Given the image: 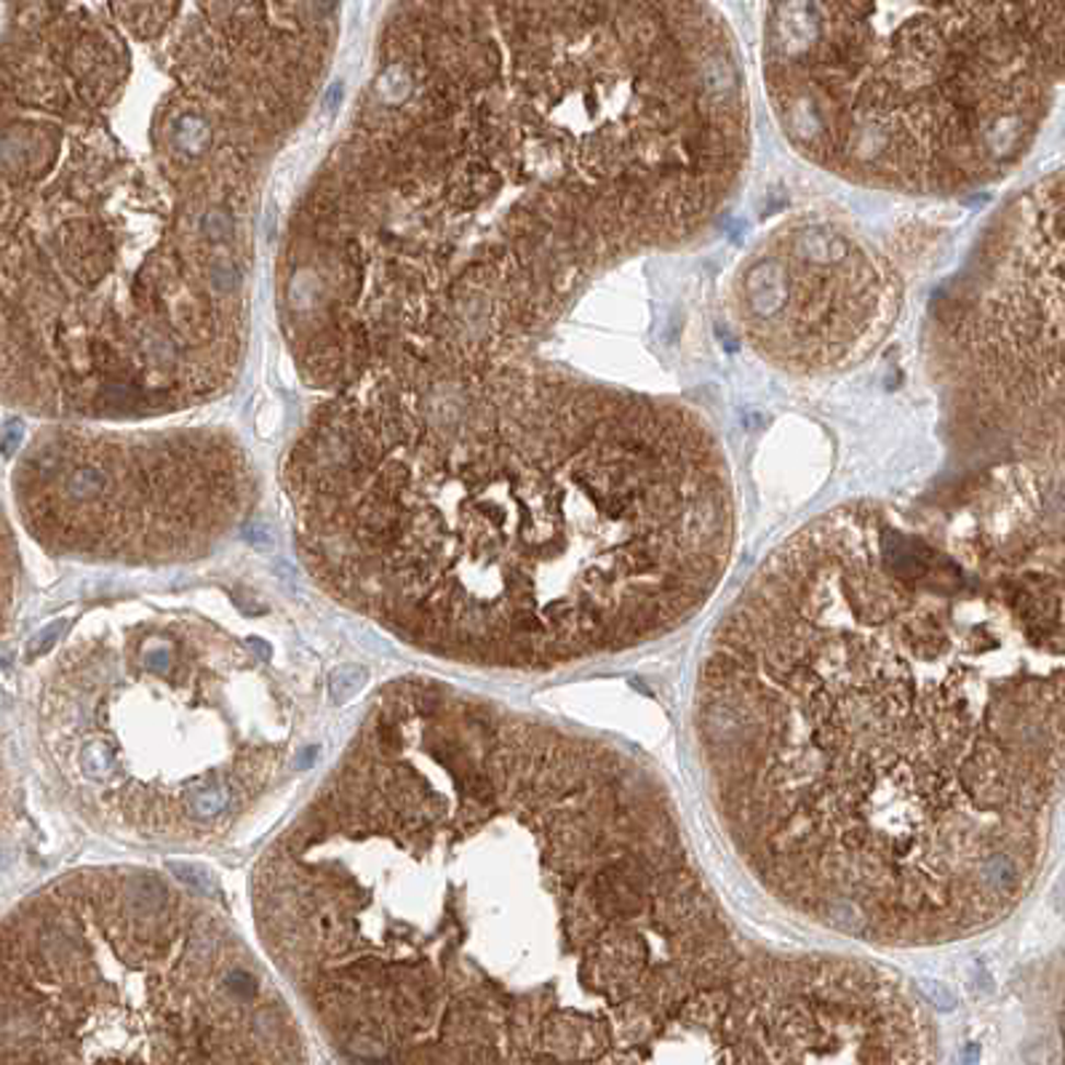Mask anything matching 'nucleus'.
I'll use <instances>...</instances> for the list:
<instances>
[{"label":"nucleus","mask_w":1065,"mask_h":1065,"mask_svg":"<svg viewBox=\"0 0 1065 1065\" xmlns=\"http://www.w3.org/2000/svg\"><path fill=\"white\" fill-rule=\"evenodd\" d=\"M695 740L799 916L873 946L1007 916L1065 783V449L790 534L710 633Z\"/></svg>","instance_id":"nucleus-1"},{"label":"nucleus","mask_w":1065,"mask_h":1065,"mask_svg":"<svg viewBox=\"0 0 1065 1065\" xmlns=\"http://www.w3.org/2000/svg\"><path fill=\"white\" fill-rule=\"evenodd\" d=\"M248 892L352 1065H617L742 959L647 766L417 675Z\"/></svg>","instance_id":"nucleus-2"},{"label":"nucleus","mask_w":1065,"mask_h":1065,"mask_svg":"<svg viewBox=\"0 0 1065 1065\" xmlns=\"http://www.w3.org/2000/svg\"><path fill=\"white\" fill-rule=\"evenodd\" d=\"M734 543L729 462L673 398L543 387L519 471L382 595L371 617L422 652L551 671L684 625Z\"/></svg>","instance_id":"nucleus-3"},{"label":"nucleus","mask_w":1065,"mask_h":1065,"mask_svg":"<svg viewBox=\"0 0 1065 1065\" xmlns=\"http://www.w3.org/2000/svg\"><path fill=\"white\" fill-rule=\"evenodd\" d=\"M761 72L814 166L953 196L1012 172L1065 83V3H775Z\"/></svg>","instance_id":"nucleus-4"},{"label":"nucleus","mask_w":1065,"mask_h":1065,"mask_svg":"<svg viewBox=\"0 0 1065 1065\" xmlns=\"http://www.w3.org/2000/svg\"><path fill=\"white\" fill-rule=\"evenodd\" d=\"M3 1065H313L294 1009L185 881L81 868L3 927Z\"/></svg>","instance_id":"nucleus-5"},{"label":"nucleus","mask_w":1065,"mask_h":1065,"mask_svg":"<svg viewBox=\"0 0 1065 1065\" xmlns=\"http://www.w3.org/2000/svg\"><path fill=\"white\" fill-rule=\"evenodd\" d=\"M35 734L78 812L139 842L222 838L300 753L265 638L190 625L76 638L40 681Z\"/></svg>","instance_id":"nucleus-6"},{"label":"nucleus","mask_w":1065,"mask_h":1065,"mask_svg":"<svg viewBox=\"0 0 1065 1065\" xmlns=\"http://www.w3.org/2000/svg\"><path fill=\"white\" fill-rule=\"evenodd\" d=\"M927 356L966 436L1065 449V166L985 224L937 297Z\"/></svg>","instance_id":"nucleus-7"},{"label":"nucleus","mask_w":1065,"mask_h":1065,"mask_svg":"<svg viewBox=\"0 0 1065 1065\" xmlns=\"http://www.w3.org/2000/svg\"><path fill=\"white\" fill-rule=\"evenodd\" d=\"M617 1065H933V1031L863 961L742 957Z\"/></svg>","instance_id":"nucleus-8"},{"label":"nucleus","mask_w":1065,"mask_h":1065,"mask_svg":"<svg viewBox=\"0 0 1065 1065\" xmlns=\"http://www.w3.org/2000/svg\"><path fill=\"white\" fill-rule=\"evenodd\" d=\"M903 286L866 233L831 215L772 228L742 257L729 310L756 356L794 377L849 371L890 334Z\"/></svg>","instance_id":"nucleus-9"},{"label":"nucleus","mask_w":1065,"mask_h":1065,"mask_svg":"<svg viewBox=\"0 0 1065 1065\" xmlns=\"http://www.w3.org/2000/svg\"><path fill=\"white\" fill-rule=\"evenodd\" d=\"M105 491V473L94 471V467H83V471L72 473L67 481V497L76 502H91Z\"/></svg>","instance_id":"nucleus-10"},{"label":"nucleus","mask_w":1065,"mask_h":1065,"mask_svg":"<svg viewBox=\"0 0 1065 1065\" xmlns=\"http://www.w3.org/2000/svg\"><path fill=\"white\" fill-rule=\"evenodd\" d=\"M239 281V267L233 262H215V267H211V283H215L217 291L235 289Z\"/></svg>","instance_id":"nucleus-11"},{"label":"nucleus","mask_w":1065,"mask_h":1065,"mask_svg":"<svg viewBox=\"0 0 1065 1065\" xmlns=\"http://www.w3.org/2000/svg\"><path fill=\"white\" fill-rule=\"evenodd\" d=\"M200 228H204V233L211 235V239H224V235L230 233V219L228 215H222V211H209V215L204 217V222H200Z\"/></svg>","instance_id":"nucleus-12"},{"label":"nucleus","mask_w":1065,"mask_h":1065,"mask_svg":"<svg viewBox=\"0 0 1065 1065\" xmlns=\"http://www.w3.org/2000/svg\"><path fill=\"white\" fill-rule=\"evenodd\" d=\"M20 438H22V425L20 422H9L5 425V430H3V452L5 456H9L11 452H14V443H20Z\"/></svg>","instance_id":"nucleus-13"},{"label":"nucleus","mask_w":1065,"mask_h":1065,"mask_svg":"<svg viewBox=\"0 0 1065 1065\" xmlns=\"http://www.w3.org/2000/svg\"><path fill=\"white\" fill-rule=\"evenodd\" d=\"M339 96H343V86H339V83H334L332 91H328V96H326V107H334V102H337Z\"/></svg>","instance_id":"nucleus-14"}]
</instances>
